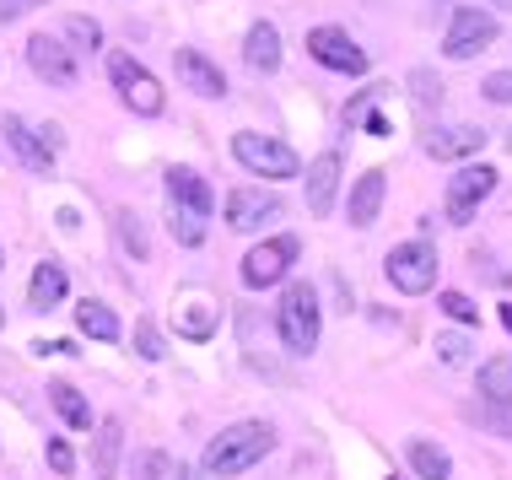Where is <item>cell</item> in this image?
<instances>
[{
    "mask_svg": "<svg viewBox=\"0 0 512 480\" xmlns=\"http://www.w3.org/2000/svg\"><path fill=\"white\" fill-rule=\"evenodd\" d=\"M486 146V130L480 125H448V130H432L426 135V152L437 162H464V157H480Z\"/></svg>",
    "mask_w": 512,
    "mask_h": 480,
    "instance_id": "14",
    "label": "cell"
},
{
    "mask_svg": "<svg viewBox=\"0 0 512 480\" xmlns=\"http://www.w3.org/2000/svg\"><path fill=\"white\" fill-rule=\"evenodd\" d=\"M496 168H486V162H469V168H459L448 178V195H442V211H448V222L453 227H469L475 222V211L491 200V189H496Z\"/></svg>",
    "mask_w": 512,
    "mask_h": 480,
    "instance_id": "6",
    "label": "cell"
},
{
    "mask_svg": "<svg viewBox=\"0 0 512 480\" xmlns=\"http://www.w3.org/2000/svg\"><path fill=\"white\" fill-rule=\"evenodd\" d=\"M44 459H49V470H54V475H71V470H76V454H71V443H60V437H49Z\"/></svg>",
    "mask_w": 512,
    "mask_h": 480,
    "instance_id": "30",
    "label": "cell"
},
{
    "mask_svg": "<svg viewBox=\"0 0 512 480\" xmlns=\"http://www.w3.org/2000/svg\"><path fill=\"white\" fill-rule=\"evenodd\" d=\"M108 81L119 87V98H124V108H135L141 119H157L162 114V81L146 71L135 54H108Z\"/></svg>",
    "mask_w": 512,
    "mask_h": 480,
    "instance_id": "5",
    "label": "cell"
},
{
    "mask_svg": "<svg viewBox=\"0 0 512 480\" xmlns=\"http://www.w3.org/2000/svg\"><path fill=\"white\" fill-rule=\"evenodd\" d=\"M0 329H6V308H0Z\"/></svg>",
    "mask_w": 512,
    "mask_h": 480,
    "instance_id": "42",
    "label": "cell"
},
{
    "mask_svg": "<svg viewBox=\"0 0 512 480\" xmlns=\"http://www.w3.org/2000/svg\"><path fill=\"white\" fill-rule=\"evenodd\" d=\"M437 356H442L448 367H459L464 356H469V340H464V335H442V340H437Z\"/></svg>",
    "mask_w": 512,
    "mask_h": 480,
    "instance_id": "33",
    "label": "cell"
},
{
    "mask_svg": "<svg viewBox=\"0 0 512 480\" xmlns=\"http://www.w3.org/2000/svg\"><path fill=\"white\" fill-rule=\"evenodd\" d=\"M211 324H216V313L211 308H195V313H184V335H195V340H205V335H211Z\"/></svg>",
    "mask_w": 512,
    "mask_h": 480,
    "instance_id": "34",
    "label": "cell"
},
{
    "mask_svg": "<svg viewBox=\"0 0 512 480\" xmlns=\"http://www.w3.org/2000/svg\"><path fill=\"white\" fill-rule=\"evenodd\" d=\"M173 470H178V464L151 448V454H141V464H135V480H173Z\"/></svg>",
    "mask_w": 512,
    "mask_h": 480,
    "instance_id": "28",
    "label": "cell"
},
{
    "mask_svg": "<svg viewBox=\"0 0 512 480\" xmlns=\"http://www.w3.org/2000/svg\"><path fill=\"white\" fill-rule=\"evenodd\" d=\"M507 152H512V130H507Z\"/></svg>",
    "mask_w": 512,
    "mask_h": 480,
    "instance_id": "43",
    "label": "cell"
},
{
    "mask_svg": "<svg viewBox=\"0 0 512 480\" xmlns=\"http://www.w3.org/2000/svg\"><path fill=\"white\" fill-rule=\"evenodd\" d=\"M119 238H124V249H130L135 259H146V232H141V222H135L130 211H119Z\"/></svg>",
    "mask_w": 512,
    "mask_h": 480,
    "instance_id": "29",
    "label": "cell"
},
{
    "mask_svg": "<svg viewBox=\"0 0 512 480\" xmlns=\"http://www.w3.org/2000/svg\"><path fill=\"white\" fill-rule=\"evenodd\" d=\"M0 270H6V254H0Z\"/></svg>",
    "mask_w": 512,
    "mask_h": 480,
    "instance_id": "44",
    "label": "cell"
},
{
    "mask_svg": "<svg viewBox=\"0 0 512 480\" xmlns=\"http://www.w3.org/2000/svg\"><path fill=\"white\" fill-rule=\"evenodd\" d=\"M491 6H502V11H512V0H491Z\"/></svg>",
    "mask_w": 512,
    "mask_h": 480,
    "instance_id": "41",
    "label": "cell"
},
{
    "mask_svg": "<svg viewBox=\"0 0 512 480\" xmlns=\"http://www.w3.org/2000/svg\"><path fill=\"white\" fill-rule=\"evenodd\" d=\"M362 125H367L372 135H389V119H383V114H362Z\"/></svg>",
    "mask_w": 512,
    "mask_h": 480,
    "instance_id": "38",
    "label": "cell"
},
{
    "mask_svg": "<svg viewBox=\"0 0 512 480\" xmlns=\"http://www.w3.org/2000/svg\"><path fill=\"white\" fill-rule=\"evenodd\" d=\"M135 351H141L146 362H162V356H168V351H162V335L151 324H135Z\"/></svg>",
    "mask_w": 512,
    "mask_h": 480,
    "instance_id": "31",
    "label": "cell"
},
{
    "mask_svg": "<svg viewBox=\"0 0 512 480\" xmlns=\"http://www.w3.org/2000/svg\"><path fill=\"white\" fill-rule=\"evenodd\" d=\"M49 400H54V410L65 416V427H76V432L92 427V405L81 400V389H71V383H49Z\"/></svg>",
    "mask_w": 512,
    "mask_h": 480,
    "instance_id": "23",
    "label": "cell"
},
{
    "mask_svg": "<svg viewBox=\"0 0 512 480\" xmlns=\"http://www.w3.org/2000/svg\"><path fill=\"white\" fill-rule=\"evenodd\" d=\"M168 200L178 205V211H195V216H211V205H216L211 184H205L195 168H173L168 173Z\"/></svg>",
    "mask_w": 512,
    "mask_h": 480,
    "instance_id": "18",
    "label": "cell"
},
{
    "mask_svg": "<svg viewBox=\"0 0 512 480\" xmlns=\"http://www.w3.org/2000/svg\"><path fill=\"white\" fill-rule=\"evenodd\" d=\"M6 141L33 173H54V146L44 141V130H33L22 114H6Z\"/></svg>",
    "mask_w": 512,
    "mask_h": 480,
    "instance_id": "13",
    "label": "cell"
},
{
    "mask_svg": "<svg viewBox=\"0 0 512 480\" xmlns=\"http://www.w3.org/2000/svg\"><path fill=\"white\" fill-rule=\"evenodd\" d=\"M410 470L421 480H453V459H448V448L426 443V437H410Z\"/></svg>",
    "mask_w": 512,
    "mask_h": 480,
    "instance_id": "21",
    "label": "cell"
},
{
    "mask_svg": "<svg viewBox=\"0 0 512 480\" xmlns=\"http://www.w3.org/2000/svg\"><path fill=\"white\" fill-rule=\"evenodd\" d=\"M437 308H442V313H448V319H453V324H480V308H475V303H469V297H464V292H442V297H437Z\"/></svg>",
    "mask_w": 512,
    "mask_h": 480,
    "instance_id": "27",
    "label": "cell"
},
{
    "mask_svg": "<svg viewBox=\"0 0 512 480\" xmlns=\"http://www.w3.org/2000/svg\"><path fill=\"white\" fill-rule=\"evenodd\" d=\"M38 6H49V0H0V22H17V17H27V11H38Z\"/></svg>",
    "mask_w": 512,
    "mask_h": 480,
    "instance_id": "36",
    "label": "cell"
},
{
    "mask_svg": "<svg viewBox=\"0 0 512 480\" xmlns=\"http://www.w3.org/2000/svg\"><path fill=\"white\" fill-rule=\"evenodd\" d=\"M335 189H340V157L318 152L308 162V216H329L335 211Z\"/></svg>",
    "mask_w": 512,
    "mask_h": 480,
    "instance_id": "15",
    "label": "cell"
},
{
    "mask_svg": "<svg viewBox=\"0 0 512 480\" xmlns=\"http://www.w3.org/2000/svg\"><path fill=\"white\" fill-rule=\"evenodd\" d=\"M308 54L324 71H340V76H362L367 71V49L356 44L345 27H313L308 33Z\"/></svg>",
    "mask_w": 512,
    "mask_h": 480,
    "instance_id": "9",
    "label": "cell"
},
{
    "mask_svg": "<svg viewBox=\"0 0 512 480\" xmlns=\"http://www.w3.org/2000/svg\"><path fill=\"white\" fill-rule=\"evenodd\" d=\"M173 238L178 243H184V249H200V243H205V216H195V211H178V205H173Z\"/></svg>",
    "mask_w": 512,
    "mask_h": 480,
    "instance_id": "25",
    "label": "cell"
},
{
    "mask_svg": "<svg viewBox=\"0 0 512 480\" xmlns=\"http://www.w3.org/2000/svg\"><path fill=\"white\" fill-rule=\"evenodd\" d=\"M76 329L81 335H92V340H103V346H114V340L124 335L119 329V319H114V308H103V303H76Z\"/></svg>",
    "mask_w": 512,
    "mask_h": 480,
    "instance_id": "20",
    "label": "cell"
},
{
    "mask_svg": "<svg viewBox=\"0 0 512 480\" xmlns=\"http://www.w3.org/2000/svg\"><path fill=\"white\" fill-rule=\"evenodd\" d=\"M27 65H33V76L49 81V87H65V92L76 87V60H71V49H65L60 38H49V33H33V38H27Z\"/></svg>",
    "mask_w": 512,
    "mask_h": 480,
    "instance_id": "11",
    "label": "cell"
},
{
    "mask_svg": "<svg viewBox=\"0 0 512 480\" xmlns=\"http://www.w3.org/2000/svg\"><path fill=\"white\" fill-rule=\"evenodd\" d=\"M243 60H248V71H275L281 65V27L275 22H254L248 27V38H243Z\"/></svg>",
    "mask_w": 512,
    "mask_h": 480,
    "instance_id": "19",
    "label": "cell"
},
{
    "mask_svg": "<svg viewBox=\"0 0 512 480\" xmlns=\"http://www.w3.org/2000/svg\"><path fill=\"white\" fill-rule=\"evenodd\" d=\"M318 324H324V313H318V292L308 281H292L281 292V308H275V329H281V346L292 356H308L318 346Z\"/></svg>",
    "mask_w": 512,
    "mask_h": 480,
    "instance_id": "2",
    "label": "cell"
},
{
    "mask_svg": "<svg viewBox=\"0 0 512 480\" xmlns=\"http://www.w3.org/2000/svg\"><path fill=\"white\" fill-rule=\"evenodd\" d=\"M65 38H71L76 49H103V27L92 17H65Z\"/></svg>",
    "mask_w": 512,
    "mask_h": 480,
    "instance_id": "26",
    "label": "cell"
},
{
    "mask_svg": "<svg viewBox=\"0 0 512 480\" xmlns=\"http://www.w3.org/2000/svg\"><path fill=\"white\" fill-rule=\"evenodd\" d=\"M502 324H507V335H512V303H502Z\"/></svg>",
    "mask_w": 512,
    "mask_h": 480,
    "instance_id": "40",
    "label": "cell"
},
{
    "mask_svg": "<svg viewBox=\"0 0 512 480\" xmlns=\"http://www.w3.org/2000/svg\"><path fill=\"white\" fill-rule=\"evenodd\" d=\"M410 81H415V87H421V92H415V103H421V108H432V103H442V92H432V76H426V71H415Z\"/></svg>",
    "mask_w": 512,
    "mask_h": 480,
    "instance_id": "37",
    "label": "cell"
},
{
    "mask_svg": "<svg viewBox=\"0 0 512 480\" xmlns=\"http://www.w3.org/2000/svg\"><path fill=\"white\" fill-rule=\"evenodd\" d=\"M383 178H389L383 168H367V173H362V178H356V184H351V200H345V216H351V227H372V222H378L383 189H389V184H383Z\"/></svg>",
    "mask_w": 512,
    "mask_h": 480,
    "instance_id": "16",
    "label": "cell"
},
{
    "mask_svg": "<svg viewBox=\"0 0 512 480\" xmlns=\"http://www.w3.org/2000/svg\"><path fill=\"white\" fill-rule=\"evenodd\" d=\"M475 421H486L491 432H507L512 437V405H491L486 400V410H475Z\"/></svg>",
    "mask_w": 512,
    "mask_h": 480,
    "instance_id": "32",
    "label": "cell"
},
{
    "mask_svg": "<svg viewBox=\"0 0 512 480\" xmlns=\"http://www.w3.org/2000/svg\"><path fill=\"white\" fill-rule=\"evenodd\" d=\"M270 448H275V427H270V421H238V427L216 432L211 443H205L200 470L211 475V480H232V475L254 470Z\"/></svg>",
    "mask_w": 512,
    "mask_h": 480,
    "instance_id": "1",
    "label": "cell"
},
{
    "mask_svg": "<svg viewBox=\"0 0 512 480\" xmlns=\"http://www.w3.org/2000/svg\"><path fill=\"white\" fill-rule=\"evenodd\" d=\"M480 92H486L491 103H512V71H496V76H486V87H480Z\"/></svg>",
    "mask_w": 512,
    "mask_h": 480,
    "instance_id": "35",
    "label": "cell"
},
{
    "mask_svg": "<svg viewBox=\"0 0 512 480\" xmlns=\"http://www.w3.org/2000/svg\"><path fill=\"white\" fill-rule=\"evenodd\" d=\"M281 195H275V189H232L227 195V227L232 232H259L265 222H281Z\"/></svg>",
    "mask_w": 512,
    "mask_h": 480,
    "instance_id": "10",
    "label": "cell"
},
{
    "mask_svg": "<svg viewBox=\"0 0 512 480\" xmlns=\"http://www.w3.org/2000/svg\"><path fill=\"white\" fill-rule=\"evenodd\" d=\"M119 448H124V421L108 416L98 427V459H92V475L98 480H114L119 475Z\"/></svg>",
    "mask_w": 512,
    "mask_h": 480,
    "instance_id": "22",
    "label": "cell"
},
{
    "mask_svg": "<svg viewBox=\"0 0 512 480\" xmlns=\"http://www.w3.org/2000/svg\"><path fill=\"white\" fill-rule=\"evenodd\" d=\"M173 480H200L195 470H184V464H178V470H173Z\"/></svg>",
    "mask_w": 512,
    "mask_h": 480,
    "instance_id": "39",
    "label": "cell"
},
{
    "mask_svg": "<svg viewBox=\"0 0 512 480\" xmlns=\"http://www.w3.org/2000/svg\"><path fill=\"white\" fill-rule=\"evenodd\" d=\"M480 394H486L491 405H512V356H491V362L480 367Z\"/></svg>",
    "mask_w": 512,
    "mask_h": 480,
    "instance_id": "24",
    "label": "cell"
},
{
    "mask_svg": "<svg viewBox=\"0 0 512 480\" xmlns=\"http://www.w3.org/2000/svg\"><path fill=\"white\" fill-rule=\"evenodd\" d=\"M232 157H238L254 178H297L302 173V157L292 152V146L275 141V135H259V130L232 135Z\"/></svg>",
    "mask_w": 512,
    "mask_h": 480,
    "instance_id": "3",
    "label": "cell"
},
{
    "mask_svg": "<svg viewBox=\"0 0 512 480\" xmlns=\"http://www.w3.org/2000/svg\"><path fill=\"white\" fill-rule=\"evenodd\" d=\"M297 254H302V243L292 238V232L254 243V249L243 254V286H248V292H265V286L286 281V270L297 265Z\"/></svg>",
    "mask_w": 512,
    "mask_h": 480,
    "instance_id": "7",
    "label": "cell"
},
{
    "mask_svg": "<svg viewBox=\"0 0 512 480\" xmlns=\"http://www.w3.org/2000/svg\"><path fill=\"white\" fill-rule=\"evenodd\" d=\"M383 270H389L394 292H405V297H421V292H432V286H437V249H432L426 238L394 243V249H389V259H383Z\"/></svg>",
    "mask_w": 512,
    "mask_h": 480,
    "instance_id": "4",
    "label": "cell"
},
{
    "mask_svg": "<svg viewBox=\"0 0 512 480\" xmlns=\"http://www.w3.org/2000/svg\"><path fill=\"white\" fill-rule=\"evenodd\" d=\"M173 65H178V81H184L189 92H200V98H227V76H221V65L205 60L200 49H178Z\"/></svg>",
    "mask_w": 512,
    "mask_h": 480,
    "instance_id": "12",
    "label": "cell"
},
{
    "mask_svg": "<svg viewBox=\"0 0 512 480\" xmlns=\"http://www.w3.org/2000/svg\"><path fill=\"white\" fill-rule=\"evenodd\" d=\"M65 292H71V276H65V265L44 259V265L33 270V281H27V308H33V313H49V308L65 303Z\"/></svg>",
    "mask_w": 512,
    "mask_h": 480,
    "instance_id": "17",
    "label": "cell"
},
{
    "mask_svg": "<svg viewBox=\"0 0 512 480\" xmlns=\"http://www.w3.org/2000/svg\"><path fill=\"white\" fill-rule=\"evenodd\" d=\"M496 33H502V27H496L491 11L459 6L448 22V33H442V54H448V60H475V54H486L496 44Z\"/></svg>",
    "mask_w": 512,
    "mask_h": 480,
    "instance_id": "8",
    "label": "cell"
}]
</instances>
